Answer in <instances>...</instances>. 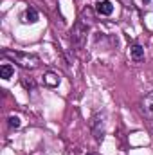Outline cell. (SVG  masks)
<instances>
[{"label": "cell", "mask_w": 153, "mask_h": 155, "mask_svg": "<svg viewBox=\"0 0 153 155\" xmlns=\"http://www.w3.org/2000/svg\"><path fill=\"white\" fill-rule=\"evenodd\" d=\"M2 54H4V58L13 60L16 65H20L22 69H27V71L38 69L40 63H41L38 56H36V54H31V52H22V51H4Z\"/></svg>", "instance_id": "1"}, {"label": "cell", "mask_w": 153, "mask_h": 155, "mask_svg": "<svg viewBox=\"0 0 153 155\" xmlns=\"http://www.w3.org/2000/svg\"><path fill=\"white\" fill-rule=\"evenodd\" d=\"M86 33H88V25H85L81 20H77L70 31V40H72V45L76 47L77 51L83 49L85 41H86Z\"/></svg>", "instance_id": "2"}, {"label": "cell", "mask_w": 153, "mask_h": 155, "mask_svg": "<svg viewBox=\"0 0 153 155\" xmlns=\"http://www.w3.org/2000/svg\"><path fill=\"white\" fill-rule=\"evenodd\" d=\"M90 130H92V135L97 143L103 141L105 137V132H106V121H105V114H96L90 121Z\"/></svg>", "instance_id": "3"}, {"label": "cell", "mask_w": 153, "mask_h": 155, "mask_svg": "<svg viewBox=\"0 0 153 155\" xmlns=\"http://www.w3.org/2000/svg\"><path fill=\"white\" fill-rule=\"evenodd\" d=\"M142 114L148 117L150 121H153V90L148 92L142 99Z\"/></svg>", "instance_id": "4"}, {"label": "cell", "mask_w": 153, "mask_h": 155, "mask_svg": "<svg viewBox=\"0 0 153 155\" xmlns=\"http://www.w3.org/2000/svg\"><path fill=\"white\" fill-rule=\"evenodd\" d=\"M96 13L101 15V16H110L114 13V4L108 2V0H99L96 4Z\"/></svg>", "instance_id": "5"}, {"label": "cell", "mask_w": 153, "mask_h": 155, "mask_svg": "<svg viewBox=\"0 0 153 155\" xmlns=\"http://www.w3.org/2000/svg\"><path fill=\"white\" fill-rule=\"evenodd\" d=\"M60 74H56V72H45V76H43V83L49 87V88H56L58 85H60Z\"/></svg>", "instance_id": "6"}, {"label": "cell", "mask_w": 153, "mask_h": 155, "mask_svg": "<svg viewBox=\"0 0 153 155\" xmlns=\"http://www.w3.org/2000/svg\"><path fill=\"white\" fill-rule=\"evenodd\" d=\"M79 20L85 24V25H92L94 24V11L90 9V7H85L83 11H81V15H79Z\"/></svg>", "instance_id": "7"}, {"label": "cell", "mask_w": 153, "mask_h": 155, "mask_svg": "<svg viewBox=\"0 0 153 155\" xmlns=\"http://www.w3.org/2000/svg\"><path fill=\"white\" fill-rule=\"evenodd\" d=\"M130 54H132V60L133 61H142L144 60V49L139 43H135V45L130 47Z\"/></svg>", "instance_id": "8"}, {"label": "cell", "mask_w": 153, "mask_h": 155, "mask_svg": "<svg viewBox=\"0 0 153 155\" xmlns=\"http://www.w3.org/2000/svg\"><path fill=\"white\" fill-rule=\"evenodd\" d=\"M38 11L36 9H33V7H29L25 13H24V22L25 24H36L38 22Z\"/></svg>", "instance_id": "9"}, {"label": "cell", "mask_w": 153, "mask_h": 155, "mask_svg": "<svg viewBox=\"0 0 153 155\" xmlns=\"http://www.w3.org/2000/svg\"><path fill=\"white\" fill-rule=\"evenodd\" d=\"M13 74H15V69H13L9 63H4V65L0 67V78H2V79H9Z\"/></svg>", "instance_id": "10"}, {"label": "cell", "mask_w": 153, "mask_h": 155, "mask_svg": "<svg viewBox=\"0 0 153 155\" xmlns=\"http://www.w3.org/2000/svg\"><path fill=\"white\" fill-rule=\"evenodd\" d=\"M7 124H9V128H20V124H22V121H20V117L18 116H9L7 119Z\"/></svg>", "instance_id": "11"}, {"label": "cell", "mask_w": 153, "mask_h": 155, "mask_svg": "<svg viewBox=\"0 0 153 155\" xmlns=\"http://www.w3.org/2000/svg\"><path fill=\"white\" fill-rule=\"evenodd\" d=\"M22 85H24L27 90H33V88H36V83H34V79H33V78H27V76L22 78Z\"/></svg>", "instance_id": "12"}, {"label": "cell", "mask_w": 153, "mask_h": 155, "mask_svg": "<svg viewBox=\"0 0 153 155\" xmlns=\"http://www.w3.org/2000/svg\"><path fill=\"white\" fill-rule=\"evenodd\" d=\"M142 2H144V4H148V2H150V0H142Z\"/></svg>", "instance_id": "13"}, {"label": "cell", "mask_w": 153, "mask_h": 155, "mask_svg": "<svg viewBox=\"0 0 153 155\" xmlns=\"http://www.w3.org/2000/svg\"><path fill=\"white\" fill-rule=\"evenodd\" d=\"M86 155H94V153H86Z\"/></svg>", "instance_id": "14"}]
</instances>
